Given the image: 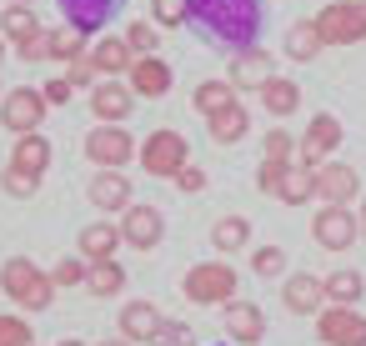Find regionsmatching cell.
Instances as JSON below:
<instances>
[{
  "label": "cell",
  "mask_w": 366,
  "mask_h": 346,
  "mask_svg": "<svg viewBox=\"0 0 366 346\" xmlns=\"http://www.w3.org/2000/svg\"><path fill=\"white\" fill-rule=\"evenodd\" d=\"M186 26L201 31L206 46L251 51L266 26V0H186Z\"/></svg>",
  "instance_id": "1"
},
{
  "label": "cell",
  "mask_w": 366,
  "mask_h": 346,
  "mask_svg": "<svg viewBox=\"0 0 366 346\" xmlns=\"http://www.w3.org/2000/svg\"><path fill=\"white\" fill-rule=\"evenodd\" d=\"M0 291H6L21 311H51V301H56L51 271H41L31 256H11L0 266Z\"/></svg>",
  "instance_id": "2"
},
{
  "label": "cell",
  "mask_w": 366,
  "mask_h": 346,
  "mask_svg": "<svg viewBox=\"0 0 366 346\" xmlns=\"http://www.w3.org/2000/svg\"><path fill=\"white\" fill-rule=\"evenodd\" d=\"M181 296L191 306H226V301H236V266H226V261H196L181 276Z\"/></svg>",
  "instance_id": "3"
},
{
  "label": "cell",
  "mask_w": 366,
  "mask_h": 346,
  "mask_svg": "<svg viewBox=\"0 0 366 346\" xmlns=\"http://www.w3.org/2000/svg\"><path fill=\"white\" fill-rule=\"evenodd\" d=\"M136 161H141V171H146V176H156V181H176V171L191 161V146H186V136H181V131L161 126V131H151V136L141 141Z\"/></svg>",
  "instance_id": "4"
},
{
  "label": "cell",
  "mask_w": 366,
  "mask_h": 346,
  "mask_svg": "<svg viewBox=\"0 0 366 346\" xmlns=\"http://www.w3.org/2000/svg\"><path fill=\"white\" fill-rule=\"evenodd\" d=\"M316 31L326 46H356L366 41V0H331L316 11Z\"/></svg>",
  "instance_id": "5"
},
{
  "label": "cell",
  "mask_w": 366,
  "mask_h": 346,
  "mask_svg": "<svg viewBox=\"0 0 366 346\" xmlns=\"http://www.w3.org/2000/svg\"><path fill=\"white\" fill-rule=\"evenodd\" d=\"M46 111H51V101H46L36 86H16V91L0 96V126H6L11 136H31V131H41Z\"/></svg>",
  "instance_id": "6"
},
{
  "label": "cell",
  "mask_w": 366,
  "mask_h": 346,
  "mask_svg": "<svg viewBox=\"0 0 366 346\" xmlns=\"http://www.w3.org/2000/svg\"><path fill=\"white\" fill-rule=\"evenodd\" d=\"M341 136H346V131H341V121H336L331 111H316V116L306 121L301 141H296V161L316 171L321 161H331V156L341 151Z\"/></svg>",
  "instance_id": "7"
},
{
  "label": "cell",
  "mask_w": 366,
  "mask_h": 346,
  "mask_svg": "<svg viewBox=\"0 0 366 346\" xmlns=\"http://www.w3.org/2000/svg\"><path fill=\"white\" fill-rule=\"evenodd\" d=\"M136 141H131V131L126 126H96L91 136H86V161L96 166V171H126V161H136Z\"/></svg>",
  "instance_id": "8"
},
{
  "label": "cell",
  "mask_w": 366,
  "mask_h": 346,
  "mask_svg": "<svg viewBox=\"0 0 366 346\" xmlns=\"http://www.w3.org/2000/svg\"><path fill=\"white\" fill-rule=\"evenodd\" d=\"M316 336L321 346H366V316L356 306H321L316 311Z\"/></svg>",
  "instance_id": "9"
},
{
  "label": "cell",
  "mask_w": 366,
  "mask_h": 346,
  "mask_svg": "<svg viewBox=\"0 0 366 346\" xmlns=\"http://www.w3.org/2000/svg\"><path fill=\"white\" fill-rule=\"evenodd\" d=\"M356 236H361V221L351 206H321L311 221V241L321 251H346V246H356Z\"/></svg>",
  "instance_id": "10"
},
{
  "label": "cell",
  "mask_w": 366,
  "mask_h": 346,
  "mask_svg": "<svg viewBox=\"0 0 366 346\" xmlns=\"http://www.w3.org/2000/svg\"><path fill=\"white\" fill-rule=\"evenodd\" d=\"M161 236H166V216H161L156 206L131 201V206L121 211V241H126L131 251H156Z\"/></svg>",
  "instance_id": "11"
},
{
  "label": "cell",
  "mask_w": 366,
  "mask_h": 346,
  "mask_svg": "<svg viewBox=\"0 0 366 346\" xmlns=\"http://www.w3.org/2000/svg\"><path fill=\"white\" fill-rule=\"evenodd\" d=\"M131 111H136V91H131L126 81H106V76H101V81L91 86V116H96L101 126H121Z\"/></svg>",
  "instance_id": "12"
},
{
  "label": "cell",
  "mask_w": 366,
  "mask_h": 346,
  "mask_svg": "<svg viewBox=\"0 0 366 346\" xmlns=\"http://www.w3.org/2000/svg\"><path fill=\"white\" fill-rule=\"evenodd\" d=\"M356 191H361L356 166H346V161H321V166H316V201H326V206H351Z\"/></svg>",
  "instance_id": "13"
},
{
  "label": "cell",
  "mask_w": 366,
  "mask_h": 346,
  "mask_svg": "<svg viewBox=\"0 0 366 346\" xmlns=\"http://www.w3.org/2000/svg\"><path fill=\"white\" fill-rule=\"evenodd\" d=\"M281 306H286L291 316H316V311L326 306V281L311 276V271H291V276L281 281Z\"/></svg>",
  "instance_id": "14"
},
{
  "label": "cell",
  "mask_w": 366,
  "mask_h": 346,
  "mask_svg": "<svg viewBox=\"0 0 366 346\" xmlns=\"http://www.w3.org/2000/svg\"><path fill=\"white\" fill-rule=\"evenodd\" d=\"M221 326H226V336L236 341V346H256L261 336H266V311L256 306V301H226L221 306Z\"/></svg>",
  "instance_id": "15"
},
{
  "label": "cell",
  "mask_w": 366,
  "mask_h": 346,
  "mask_svg": "<svg viewBox=\"0 0 366 346\" xmlns=\"http://www.w3.org/2000/svg\"><path fill=\"white\" fill-rule=\"evenodd\" d=\"M126 86H131L141 101H161V96H171L176 76H171V66H166L161 56H136V66L126 71Z\"/></svg>",
  "instance_id": "16"
},
{
  "label": "cell",
  "mask_w": 366,
  "mask_h": 346,
  "mask_svg": "<svg viewBox=\"0 0 366 346\" xmlns=\"http://www.w3.org/2000/svg\"><path fill=\"white\" fill-rule=\"evenodd\" d=\"M271 76H276V61H271V51H261V46L236 51V56H231V71H226V81H231L236 91H261Z\"/></svg>",
  "instance_id": "17"
},
{
  "label": "cell",
  "mask_w": 366,
  "mask_h": 346,
  "mask_svg": "<svg viewBox=\"0 0 366 346\" xmlns=\"http://www.w3.org/2000/svg\"><path fill=\"white\" fill-rule=\"evenodd\" d=\"M161 326H166V316L156 311V301H126V306H121V336H126V341L156 346Z\"/></svg>",
  "instance_id": "18"
},
{
  "label": "cell",
  "mask_w": 366,
  "mask_h": 346,
  "mask_svg": "<svg viewBox=\"0 0 366 346\" xmlns=\"http://www.w3.org/2000/svg\"><path fill=\"white\" fill-rule=\"evenodd\" d=\"M86 196H91V206H96V211H126V206L136 201L131 176H126V171H96V176H91V186H86Z\"/></svg>",
  "instance_id": "19"
},
{
  "label": "cell",
  "mask_w": 366,
  "mask_h": 346,
  "mask_svg": "<svg viewBox=\"0 0 366 346\" xmlns=\"http://www.w3.org/2000/svg\"><path fill=\"white\" fill-rule=\"evenodd\" d=\"M126 6V0H61L66 26H76L81 36H96L101 26H111V16Z\"/></svg>",
  "instance_id": "20"
},
{
  "label": "cell",
  "mask_w": 366,
  "mask_h": 346,
  "mask_svg": "<svg viewBox=\"0 0 366 346\" xmlns=\"http://www.w3.org/2000/svg\"><path fill=\"white\" fill-rule=\"evenodd\" d=\"M91 66H96L106 81H121V76L136 66V51L126 46V36H101V41L91 46Z\"/></svg>",
  "instance_id": "21"
},
{
  "label": "cell",
  "mask_w": 366,
  "mask_h": 346,
  "mask_svg": "<svg viewBox=\"0 0 366 346\" xmlns=\"http://www.w3.org/2000/svg\"><path fill=\"white\" fill-rule=\"evenodd\" d=\"M116 246H126L116 221H91V226L81 231V241H76V251H81L86 261H116Z\"/></svg>",
  "instance_id": "22"
},
{
  "label": "cell",
  "mask_w": 366,
  "mask_h": 346,
  "mask_svg": "<svg viewBox=\"0 0 366 346\" xmlns=\"http://www.w3.org/2000/svg\"><path fill=\"white\" fill-rule=\"evenodd\" d=\"M256 96H261V106H266V116H271V121H286V116H296V111H301V86H296V81H286V76H271Z\"/></svg>",
  "instance_id": "23"
},
{
  "label": "cell",
  "mask_w": 366,
  "mask_h": 346,
  "mask_svg": "<svg viewBox=\"0 0 366 346\" xmlns=\"http://www.w3.org/2000/svg\"><path fill=\"white\" fill-rule=\"evenodd\" d=\"M206 131H211V141H216V146H241V141L251 136V111L236 101V106H226L221 116H211V121H206Z\"/></svg>",
  "instance_id": "24"
},
{
  "label": "cell",
  "mask_w": 366,
  "mask_h": 346,
  "mask_svg": "<svg viewBox=\"0 0 366 346\" xmlns=\"http://www.w3.org/2000/svg\"><path fill=\"white\" fill-rule=\"evenodd\" d=\"M281 51H286V61H296V66H306V61H316V56L326 51V41H321V31H316V21H296V26L286 31V41H281Z\"/></svg>",
  "instance_id": "25"
},
{
  "label": "cell",
  "mask_w": 366,
  "mask_h": 346,
  "mask_svg": "<svg viewBox=\"0 0 366 346\" xmlns=\"http://www.w3.org/2000/svg\"><path fill=\"white\" fill-rule=\"evenodd\" d=\"M51 141L41 136V131H31V136H16V151H11V166H21V171H31V176H46L51 171Z\"/></svg>",
  "instance_id": "26"
},
{
  "label": "cell",
  "mask_w": 366,
  "mask_h": 346,
  "mask_svg": "<svg viewBox=\"0 0 366 346\" xmlns=\"http://www.w3.org/2000/svg\"><path fill=\"white\" fill-rule=\"evenodd\" d=\"M276 201H281V206H306V201H316V171L301 166V161H291L286 176H281V186H276Z\"/></svg>",
  "instance_id": "27"
},
{
  "label": "cell",
  "mask_w": 366,
  "mask_h": 346,
  "mask_svg": "<svg viewBox=\"0 0 366 346\" xmlns=\"http://www.w3.org/2000/svg\"><path fill=\"white\" fill-rule=\"evenodd\" d=\"M236 101H241V91H236L231 81H201V86L191 91V106H196L206 121H211V116H221V111H226V106H236Z\"/></svg>",
  "instance_id": "28"
},
{
  "label": "cell",
  "mask_w": 366,
  "mask_h": 346,
  "mask_svg": "<svg viewBox=\"0 0 366 346\" xmlns=\"http://www.w3.org/2000/svg\"><path fill=\"white\" fill-rule=\"evenodd\" d=\"M211 246H216L221 256L246 251V246H251V221H246V216H221V221L211 226Z\"/></svg>",
  "instance_id": "29"
},
{
  "label": "cell",
  "mask_w": 366,
  "mask_h": 346,
  "mask_svg": "<svg viewBox=\"0 0 366 346\" xmlns=\"http://www.w3.org/2000/svg\"><path fill=\"white\" fill-rule=\"evenodd\" d=\"M321 281H326V301H331V306H356L361 291H366V276L351 271V266H336V271L321 276Z\"/></svg>",
  "instance_id": "30"
},
{
  "label": "cell",
  "mask_w": 366,
  "mask_h": 346,
  "mask_svg": "<svg viewBox=\"0 0 366 346\" xmlns=\"http://www.w3.org/2000/svg\"><path fill=\"white\" fill-rule=\"evenodd\" d=\"M86 291L91 296H121L126 291V266L121 261H91V271H86Z\"/></svg>",
  "instance_id": "31"
},
{
  "label": "cell",
  "mask_w": 366,
  "mask_h": 346,
  "mask_svg": "<svg viewBox=\"0 0 366 346\" xmlns=\"http://www.w3.org/2000/svg\"><path fill=\"white\" fill-rule=\"evenodd\" d=\"M41 31V16H36V6H6V11H0V36H6V41H26V36H36Z\"/></svg>",
  "instance_id": "32"
},
{
  "label": "cell",
  "mask_w": 366,
  "mask_h": 346,
  "mask_svg": "<svg viewBox=\"0 0 366 346\" xmlns=\"http://www.w3.org/2000/svg\"><path fill=\"white\" fill-rule=\"evenodd\" d=\"M81 56H86V36H81L76 26H56V31H51V61H66V66H71V61H81Z\"/></svg>",
  "instance_id": "33"
},
{
  "label": "cell",
  "mask_w": 366,
  "mask_h": 346,
  "mask_svg": "<svg viewBox=\"0 0 366 346\" xmlns=\"http://www.w3.org/2000/svg\"><path fill=\"white\" fill-rule=\"evenodd\" d=\"M0 191H6V196H16V201H31V196L41 191V176L21 171V166H6V171H0Z\"/></svg>",
  "instance_id": "34"
},
{
  "label": "cell",
  "mask_w": 366,
  "mask_h": 346,
  "mask_svg": "<svg viewBox=\"0 0 366 346\" xmlns=\"http://www.w3.org/2000/svg\"><path fill=\"white\" fill-rule=\"evenodd\" d=\"M126 46H131L136 56H156V46H161V26H156V21H131V26H126Z\"/></svg>",
  "instance_id": "35"
},
{
  "label": "cell",
  "mask_w": 366,
  "mask_h": 346,
  "mask_svg": "<svg viewBox=\"0 0 366 346\" xmlns=\"http://www.w3.org/2000/svg\"><path fill=\"white\" fill-rule=\"evenodd\" d=\"M251 271H256L261 281L286 276V251H281V246H256V251H251Z\"/></svg>",
  "instance_id": "36"
},
{
  "label": "cell",
  "mask_w": 366,
  "mask_h": 346,
  "mask_svg": "<svg viewBox=\"0 0 366 346\" xmlns=\"http://www.w3.org/2000/svg\"><path fill=\"white\" fill-rule=\"evenodd\" d=\"M261 151H266V161H281V166H291V161H296V141H291V131H281V126H271V131H266Z\"/></svg>",
  "instance_id": "37"
},
{
  "label": "cell",
  "mask_w": 366,
  "mask_h": 346,
  "mask_svg": "<svg viewBox=\"0 0 366 346\" xmlns=\"http://www.w3.org/2000/svg\"><path fill=\"white\" fill-rule=\"evenodd\" d=\"M86 271H91L86 256H66V261H56L51 281H56V291H61V286H86Z\"/></svg>",
  "instance_id": "38"
},
{
  "label": "cell",
  "mask_w": 366,
  "mask_h": 346,
  "mask_svg": "<svg viewBox=\"0 0 366 346\" xmlns=\"http://www.w3.org/2000/svg\"><path fill=\"white\" fill-rule=\"evenodd\" d=\"M151 21L161 31H181L186 26V0H151Z\"/></svg>",
  "instance_id": "39"
},
{
  "label": "cell",
  "mask_w": 366,
  "mask_h": 346,
  "mask_svg": "<svg viewBox=\"0 0 366 346\" xmlns=\"http://www.w3.org/2000/svg\"><path fill=\"white\" fill-rule=\"evenodd\" d=\"M0 346H36V331L26 316H0Z\"/></svg>",
  "instance_id": "40"
},
{
  "label": "cell",
  "mask_w": 366,
  "mask_h": 346,
  "mask_svg": "<svg viewBox=\"0 0 366 346\" xmlns=\"http://www.w3.org/2000/svg\"><path fill=\"white\" fill-rule=\"evenodd\" d=\"M16 56H21V61H26V66H41V61H51V31H46V26H41V31H36V36H26V41H21V46H16Z\"/></svg>",
  "instance_id": "41"
},
{
  "label": "cell",
  "mask_w": 366,
  "mask_h": 346,
  "mask_svg": "<svg viewBox=\"0 0 366 346\" xmlns=\"http://www.w3.org/2000/svg\"><path fill=\"white\" fill-rule=\"evenodd\" d=\"M66 81H71L76 91H91V86L101 81V71L91 66V56H81V61H71V66H66Z\"/></svg>",
  "instance_id": "42"
},
{
  "label": "cell",
  "mask_w": 366,
  "mask_h": 346,
  "mask_svg": "<svg viewBox=\"0 0 366 346\" xmlns=\"http://www.w3.org/2000/svg\"><path fill=\"white\" fill-rule=\"evenodd\" d=\"M156 346H196V336H191V326H186V321H171V316H166V326H161Z\"/></svg>",
  "instance_id": "43"
},
{
  "label": "cell",
  "mask_w": 366,
  "mask_h": 346,
  "mask_svg": "<svg viewBox=\"0 0 366 346\" xmlns=\"http://www.w3.org/2000/svg\"><path fill=\"white\" fill-rule=\"evenodd\" d=\"M176 191H186V196H196V191H206V171L186 161V166L176 171Z\"/></svg>",
  "instance_id": "44"
},
{
  "label": "cell",
  "mask_w": 366,
  "mask_h": 346,
  "mask_svg": "<svg viewBox=\"0 0 366 346\" xmlns=\"http://www.w3.org/2000/svg\"><path fill=\"white\" fill-rule=\"evenodd\" d=\"M281 176H286V166H281V161H261V171H256V186H261L266 196H276Z\"/></svg>",
  "instance_id": "45"
},
{
  "label": "cell",
  "mask_w": 366,
  "mask_h": 346,
  "mask_svg": "<svg viewBox=\"0 0 366 346\" xmlns=\"http://www.w3.org/2000/svg\"><path fill=\"white\" fill-rule=\"evenodd\" d=\"M41 96H46L51 106H66V101L76 96V86H71L66 76H56V81H46V86H41Z\"/></svg>",
  "instance_id": "46"
},
{
  "label": "cell",
  "mask_w": 366,
  "mask_h": 346,
  "mask_svg": "<svg viewBox=\"0 0 366 346\" xmlns=\"http://www.w3.org/2000/svg\"><path fill=\"white\" fill-rule=\"evenodd\" d=\"M96 346H136V341H126V336H106V341H96Z\"/></svg>",
  "instance_id": "47"
},
{
  "label": "cell",
  "mask_w": 366,
  "mask_h": 346,
  "mask_svg": "<svg viewBox=\"0 0 366 346\" xmlns=\"http://www.w3.org/2000/svg\"><path fill=\"white\" fill-rule=\"evenodd\" d=\"M356 221H361V241H366V201H361V211H356Z\"/></svg>",
  "instance_id": "48"
},
{
  "label": "cell",
  "mask_w": 366,
  "mask_h": 346,
  "mask_svg": "<svg viewBox=\"0 0 366 346\" xmlns=\"http://www.w3.org/2000/svg\"><path fill=\"white\" fill-rule=\"evenodd\" d=\"M61 346H86V341H76V336H71V341H61Z\"/></svg>",
  "instance_id": "49"
},
{
  "label": "cell",
  "mask_w": 366,
  "mask_h": 346,
  "mask_svg": "<svg viewBox=\"0 0 366 346\" xmlns=\"http://www.w3.org/2000/svg\"><path fill=\"white\" fill-rule=\"evenodd\" d=\"M11 6H36V0H11Z\"/></svg>",
  "instance_id": "50"
},
{
  "label": "cell",
  "mask_w": 366,
  "mask_h": 346,
  "mask_svg": "<svg viewBox=\"0 0 366 346\" xmlns=\"http://www.w3.org/2000/svg\"><path fill=\"white\" fill-rule=\"evenodd\" d=\"M0 61H6V36H0Z\"/></svg>",
  "instance_id": "51"
}]
</instances>
